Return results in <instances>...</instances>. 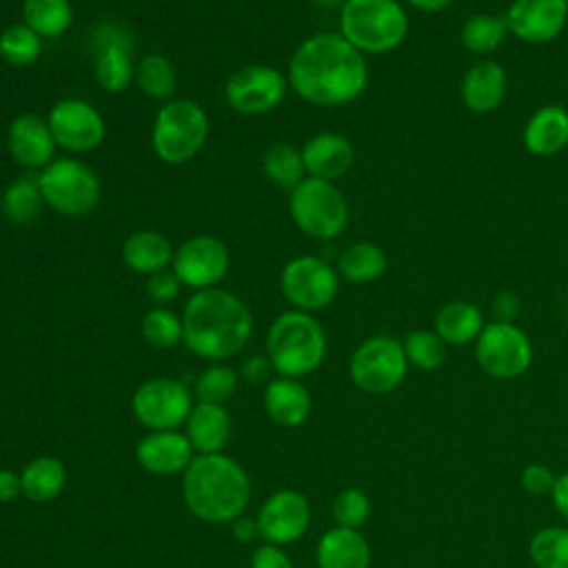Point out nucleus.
I'll return each mask as SVG.
<instances>
[{
  "instance_id": "nucleus-10",
  "label": "nucleus",
  "mask_w": 568,
  "mask_h": 568,
  "mask_svg": "<svg viewBox=\"0 0 568 568\" xmlns=\"http://www.w3.org/2000/svg\"><path fill=\"white\" fill-rule=\"evenodd\" d=\"M532 342L515 322H488L475 342L479 368L495 379L521 377L532 364Z\"/></svg>"
},
{
  "instance_id": "nucleus-30",
  "label": "nucleus",
  "mask_w": 568,
  "mask_h": 568,
  "mask_svg": "<svg viewBox=\"0 0 568 568\" xmlns=\"http://www.w3.org/2000/svg\"><path fill=\"white\" fill-rule=\"evenodd\" d=\"M64 481H67V470L62 462L51 455L31 459L20 475L22 495L31 501H49L58 497L60 490L64 488Z\"/></svg>"
},
{
  "instance_id": "nucleus-47",
  "label": "nucleus",
  "mask_w": 568,
  "mask_h": 568,
  "mask_svg": "<svg viewBox=\"0 0 568 568\" xmlns=\"http://www.w3.org/2000/svg\"><path fill=\"white\" fill-rule=\"evenodd\" d=\"M18 495H22V484H20V475H16L13 470L0 468V501H13Z\"/></svg>"
},
{
  "instance_id": "nucleus-37",
  "label": "nucleus",
  "mask_w": 568,
  "mask_h": 568,
  "mask_svg": "<svg viewBox=\"0 0 568 568\" xmlns=\"http://www.w3.org/2000/svg\"><path fill=\"white\" fill-rule=\"evenodd\" d=\"M404 355L408 359V366L430 373L437 371L446 362V342L428 328H415L404 339Z\"/></svg>"
},
{
  "instance_id": "nucleus-28",
  "label": "nucleus",
  "mask_w": 568,
  "mask_h": 568,
  "mask_svg": "<svg viewBox=\"0 0 568 568\" xmlns=\"http://www.w3.org/2000/svg\"><path fill=\"white\" fill-rule=\"evenodd\" d=\"M484 326V313L477 304L468 300H453L437 311L433 331L446 342V346H466L477 342Z\"/></svg>"
},
{
  "instance_id": "nucleus-16",
  "label": "nucleus",
  "mask_w": 568,
  "mask_h": 568,
  "mask_svg": "<svg viewBox=\"0 0 568 568\" xmlns=\"http://www.w3.org/2000/svg\"><path fill=\"white\" fill-rule=\"evenodd\" d=\"M504 18L517 40L548 44L568 27V0H513Z\"/></svg>"
},
{
  "instance_id": "nucleus-31",
  "label": "nucleus",
  "mask_w": 568,
  "mask_h": 568,
  "mask_svg": "<svg viewBox=\"0 0 568 568\" xmlns=\"http://www.w3.org/2000/svg\"><path fill=\"white\" fill-rule=\"evenodd\" d=\"M508 33L510 31L504 16L475 13L462 24L459 42L468 53H475L481 58V55L495 53L504 44Z\"/></svg>"
},
{
  "instance_id": "nucleus-9",
  "label": "nucleus",
  "mask_w": 568,
  "mask_h": 568,
  "mask_svg": "<svg viewBox=\"0 0 568 568\" xmlns=\"http://www.w3.org/2000/svg\"><path fill=\"white\" fill-rule=\"evenodd\" d=\"M348 373L353 384L368 395H386L395 390L408 373L402 342L390 335H373L364 339L351 355Z\"/></svg>"
},
{
  "instance_id": "nucleus-50",
  "label": "nucleus",
  "mask_w": 568,
  "mask_h": 568,
  "mask_svg": "<svg viewBox=\"0 0 568 568\" xmlns=\"http://www.w3.org/2000/svg\"><path fill=\"white\" fill-rule=\"evenodd\" d=\"M413 9L422 11V13H439L444 9H448L455 0H406Z\"/></svg>"
},
{
  "instance_id": "nucleus-21",
  "label": "nucleus",
  "mask_w": 568,
  "mask_h": 568,
  "mask_svg": "<svg viewBox=\"0 0 568 568\" xmlns=\"http://www.w3.org/2000/svg\"><path fill=\"white\" fill-rule=\"evenodd\" d=\"M302 160L308 178L335 182L351 171L355 149L346 135L337 131H320L304 142Z\"/></svg>"
},
{
  "instance_id": "nucleus-25",
  "label": "nucleus",
  "mask_w": 568,
  "mask_h": 568,
  "mask_svg": "<svg viewBox=\"0 0 568 568\" xmlns=\"http://www.w3.org/2000/svg\"><path fill=\"white\" fill-rule=\"evenodd\" d=\"M320 568H368V541L353 528L335 526L322 535L315 552Z\"/></svg>"
},
{
  "instance_id": "nucleus-34",
  "label": "nucleus",
  "mask_w": 568,
  "mask_h": 568,
  "mask_svg": "<svg viewBox=\"0 0 568 568\" xmlns=\"http://www.w3.org/2000/svg\"><path fill=\"white\" fill-rule=\"evenodd\" d=\"M135 84L144 95L169 102L178 89V73L173 62L162 53H146L135 64Z\"/></svg>"
},
{
  "instance_id": "nucleus-46",
  "label": "nucleus",
  "mask_w": 568,
  "mask_h": 568,
  "mask_svg": "<svg viewBox=\"0 0 568 568\" xmlns=\"http://www.w3.org/2000/svg\"><path fill=\"white\" fill-rule=\"evenodd\" d=\"M271 359L264 357V355H251L248 359H244L242 368H240V375L248 382V384H262L268 379L271 375Z\"/></svg>"
},
{
  "instance_id": "nucleus-7",
  "label": "nucleus",
  "mask_w": 568,
  "mask_h": 568,
  "mask_svg": "<svg viewBox=\"0 0 568 568\" xmlns=\"http://www.w3.org/2000/svg\"><path fill=\"white\" fill-rule=\"evenodd\" d=\"M288 213L295 226L313 240H335L348 224V202L335 182L304 178L288 195Z\"/></svg>"
},
{
  "instance_id": "nucleus-14",
  "label": "nucleus",
  "mask_w": 568,
  "mask_h": 568,
  "mask_svg": "<svg viewBox=\"0 0 568 568\" xmlns=\"http://www.w3.org/2000/svg\"><path fill=\"white\" fill-rule=\"evenodd\" d=\"M47 122L55 144L69 153H89L98 149L106 135L102 113L80 98H64L55 102Z\"/></svg>"
},
{
  "instance_id": "nucleus-3",
  "label": "nucleus",
  "mask_w": 568,
  "mask_h": 568,
  "mask_svg": "<svg viewBox=\"0 0 568 568\" xmlns=\"http://www.w3.org/2000/svg\"><path fill=\"white\" fill-rule=\"evenodd\" d=\"M182 495L186 508L197 519L226 524L244 513L251 497V484L235 459L213 453L200 455L186 466Z\"/></svg>"
},
{
  "instance_id": "nucleus-48",
  "label": "nucleus",
  "mask_w": 568,
  "mask_h": 568,
  "mask_svg": "<svg viewBox=\"0 0 568 568\" xmlns=\"http://www.w3.org/2000/svg\"><path fill=\"white\" fill-rule=\"evenodd\" d=\"M550 499L555 504V510L568 521V473L557 475L552 493H550Z\"/></svg>"
},
{
  "instance_id": "nucleus-44",
  "label": "nucleus",
  "mask_w": 568,
  "mask_h": 568,
  "mask_svg": "<svg viewBox=\"0 0 568 568\" xmlns=\"http://www.w3.org/2000/svg\"><path fill=\"white\" fill-rule=\"evenodd\" d=\"M251 568H293L288 555L275 544L260 546L251 557Z\"/></svg>"
},
{
  "instance_id": "nucleus-23",
  "label": "nucleus",
  "mask_w": 568,
  "mask_h": 568,
  "mask_svg": "<svg viewBox=\"0 0 568 568\" xmlns=\"http://www.w3.org/2000/svg\"><path fill=\"white\" fill-rule=\"evenodd\" d=\"M524 146L530 155L550 158L568 146V109L561 104L539 106L524 124Z\"/></svg>"
},
{
  "instance_id": "nucleus-26",
  "label": "nucleus",
  "mask_w": 568,
  "mask_h": 568,
  "mask_svg": "<svg viewBox=\"0 0 568 568\" xmlns=\"http://www.w3.org/2000/svg\"><path fill=\"white\" fill-rule=\"evenodd\" d=\"M231 435V417L222 404L200 402L186 419V437L200 455H213L224 448Z\"/></svg>"
},
{
  "instance_id": "nucleus-32",
  "label": "nucleus",
  "mask_w": 568,
  "mask_h": 568,
  "mask_svg": "<svg viewBox=\"0 0 568 568\" xmlns=\"http://www.w3.org/2000/svg\"><path fill=\"white\" fill-rule=\"evenodd\" d=\"M44 197L38 184V178H18L13 180L0 200L2 213L11 224L24 226V224H33L42 211Z\"/></svg>"
},
{
  "instance_id": "nucleus-38",
  "label": "nucleus",
  "mask_w": 568,
  "mask_h": 568,
  "mask_svg": "<svg viewBox=\"0 0 568 568\" xmlns=\"http://www.w3.org/2000/svg\"><path fill=\"white\" fill-rule=\"evenodd\" d=\"M528 555L537 568H568V526L539 528L528 544Z\"/></svg>"
},
{
  "instance_id": "nucleus-20",
  "label": "nucleus",
  "mask_w": 568,
  "mask_h": 568,
  "mask_svg": "<svg viewBox=\"0 0 568 568\" xmlns=\"http://www.w3.org/2000/svg\"><path fill=\"white\" fill-rule=\"evenodd\" d=\"M506 93H508V73L499 62L490 58L473 62L459 82V95L464 106L479 115L493 113L497 106H501V102L506 100Z\"/></svg>"
},
{
  "instance_id": "nucleus-19",
  "label": "nucleus",
  "mask_w": 568,
  "mask_h": 568,
  "mask_svg": "<svg viewBox=\"0 0 568 568\" xmlns=\"http://www.w3.org/2000/svg\"><path fill=\"white\" fill-rule=\"evenodd\" d=\"M7 146L11 158L27 169H44L58 149L47 118L38 113H18L9 122Z\"/></svg>"
},
{
  "instance_id": "nucleus-24",
  "label": "nucleus",
  "mask_w": 568,
  "mask_h": 568,
  "mask_svg": "<svg viewBox=\"0 0 568 568\" xmlns=\"http://www.w3.org/2000/svg\"><path fill=\"white\" fill-rule=\"evenodd\" d=\"M311 393L293 377H277L264 390V408L268 417L286 428H295L311 415Z\"/></svg>"
},
{
  "instance_id": "nucleus-18",
  "label": "nucleus",
  "mask_w": 568,
  "mask_h": 568,
  "mask_svg": "<svg viewBox=\"0 0 568 568\" xmlns=\"http://www.w3.org/2000/svg\"><path fill=\"white\" fill-rule=\"evenodd\" d=\"M308 524H311V506L306 497L297 490L273 493L264 501L257 515L260 535L275 546L297 541L306 532Z\"/></svg>"
},
{
  "instance_id": "nucleus-22",
  "label": "nucleus",
  "mask_w": 568,
  "mask_h": 568,
  "mask_svg": "<svg viewBox=\"0 0 568 568\" xmlns=\"http://www.w3.org/2000/svg\"><path fill=\"white\" fill-rule=\"evenodd\" d=\"M140 466L153 475H173L186 470L193 462V446L178 430H151L135 448Z\"/></svg>"
},
{
  "instance_id": "nucleus-49",
  "label": "nucleus",
  "mask_w": 568,
  "mask_h": 568,
  "mask_svg": "<svg viewBox=\"0 0 568 568\" xmlns=\"http://www.w3.org/2000/svg\"><path fill=\"white\" fill-rule=\"evenodd\" d=\"M257 532H260L257 521H253V519H248V517H237V519H235V539L248 541V539H253Z\"/></svg>"
},
{
  "instance_id": "nucleus-17",
  "label": "nucleus",
  "mask_w": 568,
  "mask_h": 568,
  "mask_svg": "<svg viewBox=\"0 0 568 568\" xmlns=\"http://www.w3.org/2000/svg\"><path fill=\"white\" fill-rule=\"evenodd\" d=\"M95 82L109 93H122L135 80L131 38L120 24H102L95 31Z\"/></svg>"
},
{
  "instance_id": "nucleus-51",
  "label": "nucleus",
  "mask_w": 568,
  "mask_h": 568,
  "mask_svg": "<svg viewBox=\"0 0 568 568\" xmlns=\"http://www.w3.org/2000/svg\"><path fill=\"white\" fill-rule=\"evenodd\" d=\"M315 4H320V7H324V9H342V4L346 2V0H313Z\"/></svg>"
},
{
  "instance_id": "nucleus-42",
  "label": "nucleus",
  "mask_w": 568,
  "mask_h": 568,
  "mask_svg": "<svg viewBox=\"0 0 568 568\" xmlns=\"http://www.w3.org/2000/svg\"><path fill=\"white\" fill-rule=\"evenodd\" d=\"M182 286L184 284L173 273V268H164L160 273L149 275V280H146V295L153 302H158V304H166V302H173L180 295Z\"/></svg>"
},
{
  "instance_id": "nucleus-5",
  "label": "nucleus",
  "mask_w": 568,
  "mask_h": 568,
  "mask_svg": "<svg viewBox=\"0 0 568 568\" xmlns=\"http://www.w3.org/2000/svg\"><path fill=\"white\" fill-rule=\"evenodd\" d=\"M408 27V11L399 0H346L339 9V33L364 55L395 51Z\"/></svg>"
},
{
  "instance_id": "nucleus-43",
  "label": "nucleus",
  "mask_w": 568,
  "mask_h": 568,
  "mask_svg": "<svg viewBox=\"0 0 568 568\" xmlns=\"http://www.w3.org/2000/svg\"><path fill=\"white\" fill-rule=\"evenodd\" d=\"M557 475L546 464H528L521 470V488L530 497H546L552 493Z\"/></svg>"
},
{
  "instance_id": "nucleus-36",
  "label": "nucleus",
  "mask_w": 568,
  "mask_h": 568,
  "mask_svg": "<svg viewBox=\"0 0 568 568\" xmlns=\"http://www.w3.org/2000/svg\"><path fill=\"white\" fill-rule=\"evenodd\" d=\"M40 53L42 38L24 22H16L0 33V60L9 67H31Z\"/></svg>"
},
{
  "instance_id": "nucleus-27",
  "label": "nucleus",
  "mask_w": 568,
  "mask_h": 568,
  "mask_svg": "<svg viewBox=\"0 0 568 568\" xmlns=\"http://www.w3.org/2000/svg\"><path fill=\"white\" fill-rule=\"evenodd\" d=\"M173 253L175 251L166 235L151 229L131 233L122 244L124 264L140 275H153L169 268L173 262Z\"/></svg>"
},
{
  "instance_id": "nucleus-13",
  "label": "nucleus",
  "mask_w": 568,
  "mask_h": 568,
  "mask_svg": "<svg viewBox=\"0 0 568 568\" xmlns=\"http://www.w3.org/2000/svg\"><path fill=\"white\" fill-rule=\"evenodd\" d=\"M133 415L151 430H175L191 415V395L178 379L155 377L144 382L131 399Z\"/></svg>"
},
{
  "instance_id": "nucleus-15",
  "label": "nucleus",
  "mask_w": 568,
  "mask_h": 568,
  "mask_svg": "<svg viewBox=\"0 0 568 568\" xmlns=\"http://www.w3.org/2000/svg\"><path fill=\"white\" fill-rule=\"evenodd\" d=\"M231 255L222 240L213 235H195L182 242L175 253L171 268L184 286L195 291L215 288L229 273Z\"/></svg>"
},
{
  "instance_id": "nucleus-6",
  "label": "nucleus",
  "mask_w": 568,
  "mask_h": 568,
  "mask_svg": "<svg viewBox=\"0 0 568 568\" xmlns=\"http://www.w3.org/2000/svg\"><path fill=\"white\" fill-rule=\"evenodd\" d=\"M209 115L191 98L162 102L151 126V146L155 155L171 166L186 164L206 144Z\"/></svg>"
},
{
  "instance_id": "nucleus-8",
  "label": "nucleus",
  "mask_w": 568,
  "mask_h": 568,
  "mask_svg": "<svg viewBox=\"0 0 568 568\" xmlns=\"http://www.w3.org/2000/svg\"><path fill=\"white\" fill-rule=\"evenodd\" d=\"M38 184L44 204L67 217H80L91 213L100 202V180L95 171L78 158H58L47 164Z\"/></svg>"
},
{
  "instance_id": "nucleus-40",
  "label": "nucleus",
  "mask_w": 568,
  "mask_h": 568,
  "mask_svg": "<svg viewBox=\"0 0 568 568\" xmlns=\"http://www.w3.org/2000/svg\"><path fill=\"white\" fill-rule=\"evenodd\" d=\"M237 388V375L233 368L215 364L202 371L195 379V395L200 402L209 404H222L229 399Z\"/></svg>"
},
{
  "instance_id": "nucleus-39",
  "label": "nucleus",
  "mask_w": 568,
  "mask_h": 568,
  "mask_svg": "<svg viewBox=\"0 0 568 568\" xmlns=\"http://www.w3.org/2000/svg\"><path fill=\"white\" fill-rule=\"evenodd\" d=\"M142 337L153 348H171L182 342V317L164 306H155L142 317Z\"/></svg>"
},
{
  "instance_id": "nucleus-1",
  "label": "nucleus",
  "mask_w": 568,
  "mask_h": 568,
  "mask_svg": "<svg viewBox=\"0 0 568 568\" xmlns=\"http://www.w3.org/2000/svg\"><path fill=\"white\" fill-rule=\"evenodd\" d=\"M288 87L308 104L344 106L368 84V62L339 31H322L297 44L288 60Z\"/></svg>"
},
{
  "instance_id": "nucleus-33",
  "label": "nucleus",
  "mask_w": 568,
  "mask_h": 568,
  "mask_svg": "<svg viewBox=\"0 0 568 568\" xmlns=\"http://www.w3.org/2000/svg\"><path fill=\"white\" fill-rule=\"evenodd\" d=\"M22 22L40 38H58L69 31L73 22V7L69 0H24Z\"/></svg>"
},
{
  "instance_id": "nucleus-2",
  "label": "nucleus",
  "mask_w": 568,
  "mask_h": 568,
  "mask_svg": "<svg viewBox=\"0 0 568 568\" xmlns=\"http://www.w3.org/2000/svg\"><path fill=\"white\" fill-rule=\"evenodd\" d=\"M253 317L248 306L222 288L195 291L182 313V342L204 359H229L248 342Z\"/></svg>"
},
{
  "instance_id": "nucleus-35",
  "label": "nucleus",
  "mask_w": 568,
  "mask_h": 568,
  "mask_svg": "<svg viewBox=\"0 0 568 568\" xmlns=\"http://www.w3.org/2000/svg\"><path fill=\"white\" fill-rule=\"evenodd\" d=\"M262 169L266 173V178L282 186V189H295L304 178H306V169H304V160H302V149L288 144V142H277L273 144L262 160Z\"/></svg>"
},
{
  "instance_id": "nucleus-45",
  "label": "nucleus",
  "mask_w": 568,
  "mask_h": 568,
  "mask_svg": "<svg viewBox=\"0 0 568 568\" xmlns=\"http://www.w3.org/2000/svg\"><path fill=\"white\" fill-rule=\"evenodd\" d=\"M490 311L495 322H515L519 315V297L513 291H499L490 300Z\"/></svg>"
},
{
  "instance_id": "nucleus-41",
  "label": "nucleus",
  "mask_w": 568,
  "mask_h": 568,
  "mask_svg": "<svg viewBox=\"0 0 568 568\" xmlns=\"http://www.w3.org/2000/svg\"><path fill=\"white\" fill-rule=\"evenodd\" d=\"M371 515L368 495L362 488H346L333 501V519L342 528L357 530Z\"/></svg>"
},
{
  "instance_id": "nucleus-4",
  "label": "nucleus",
  "mask_w": 568,
  "mask_h": 568,
  "mask_svg": "<svg viewBox=\"0 0 568 568\" xmlns=\"http://www.w3.org/2000/svg\"><path fill=\"white\" fill-rule=\"evenodd\" d=\"M326 355V333L306 311H286L273 320L266 333V357L282 377L313 373Z\"/></svg>"
},
{
  "instance_id": "nucleus-12",
  "label": "nucleus",
  "mask_w": 568,
  "mask_h": 568,
  "mask_svg": "<svg viewBox=\"0 0 568 568\" xmlns=\"http://www.w3.org/2000/svg\"><path fill=\"white\" fill-rule=\"evenodd\" d=\"M288 78L271 64H244L224 82V98L240 115H262L282 104Z\"/></svg>"
},
{
  "instance_id": "nucleus-29",
  "label": "nucleus",
  "mask_w": 568,
  "mask_h": 568,
  "mask_svg": "<svg viewBox=\"0 0 568 568\" xmlns=\"http://www.w3.org/2000/svg\"><path fill=\"white\" fill-rule=\"evenodd\" d=\"M337 273L351 284H371L388 268V257L382 246L373 242H353L337 257Z\"/></svg>"
},
{
  "instance_id": "nucleus-11",
  "label": "nucleus",
  "mask_w": 568,
  "mask_h": 568,
  "mask_svg": "<svg viewBox=\"0 0 568 568\" xmlns=\"http://www.w3.org/2000/svg\"><path fill=\"white\" fill-rule=\"evenodd\" d=\"M339 273L317 255H297L284 264L280 291L295 311H322L339 291Z\"/></svg>"
}]
</instances>
